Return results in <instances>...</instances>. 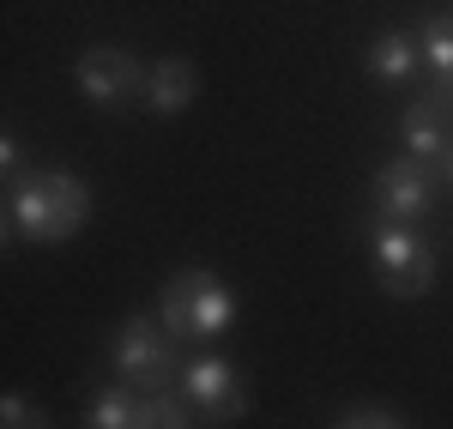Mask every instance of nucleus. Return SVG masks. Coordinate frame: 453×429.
<instances>
[{"label":"nucleus","instance_id":"nucleus-1","mask_svg":"<svg viewBox=\"0 0 453 429\" xmlns=\"http://www.w3.org/2000/svg\"><path fill=\"white\" fill-rule=\"evenodd\" d=\"M91 218V188L67 170H31L6 194V236L12 242H67Z\"/></svg>","mask_w":453,"mask_h":429},{"label":"nucleus","instance_id":"nucleus-2","mask_svg":"<svg viewBox=\"0 0 453 429\" xmlns=\"http://www.w3.org/2000/svg\"><path fill=\"white\" fill-rule=\"evenodd\" d=\"M157 321L175 333L181 351H200V345L224 339L236 326V296L211 266H181L157 296Z\"/></svg>","mask_w":453,"mask_h":429},{"label":"nucleus","instance_id":"nucleus-3","mask_svg":"<svg viewBox=\"0 0 453 429\" xmlns=\"http://www.w3.org/2000/svg\"><path fill=\"white\" fill-rule=\"evenodd\" d=\"M109 363H115V381L134 394H175L188 351L175 345V333L157 315H127L109 339Z\"/></svg>","mask_w":453,"mask_h":429},{"label":"nucleus","instance_id":"nucleus-4","mask_svg":"<svg viewBox=\"0 0 453 429\" xmlns=\"http://www.w3.org/2000/svg\"><path fill=\"white\" fill-rule=\"evenodd\" d=\"M369 266L387 296H429L435 290V242L418 224L369 218Z\"/></svg>","mask_w":453,"mask_h":429},{"label":"nucleus","instance_id":"nucleus-5","mask_svg":"<svg viewBox=\"0 0 453 429\" xmlns=\"http://www.w3.org/2000/svg\"><path fill=\"white\" fill-rule=\"evenodd\" d=\"M145 61L140 55H127V49H115V42H97V49H85L79 61H73V85H79V97L91 109H109V115H121V109L145 103Z\"/></svg>","mask_w":453,"mask_h":429},{"label":"nucleus","instance_id":"nucleus-6","mask_svg":"<svg viewBox=\"0 0 453 429\" xmlns=\"http://www.w3.org/2000/svg\"><path fill=\"white\" fill-rule=\"evenodd\" d=\"M175 394L188 399V411H194L200 424H236V418L248 411L242 375H236V363L218 357V351H188Z\"/></svg>","mask_w":453,"mask_h":429},{"label":"nucleus","instance_id":"nucleus-7","mask_svg":"<svg viewBox=\"0 0 453 429\" xmlns=\"http://www.w3.org/2000/svg\"><path fill=\"white\" fill-rule=\"evenodd\" d=\"M369 200H375V218H393V224H423L429 206H435V170L418 164V157H393L375 170L369 181Z\"/></svg>","mask_w":453,"mask_h":429},{"label":"nucleus","instance_id":"nucleus-8","mask_svg":"<svg viewBox=\"0 0 453 429\" xmlns=\"http://www.w3.org/2000/svg\"><path fill=\"white\" fill-rule=\"evenodd\" d=\"M399 134H405V157H418V164H429V170H448V157H453V103L441 97V91L418 97V103L405 109Z\"/></svg>","mask_w":453,"mask_h":429},{"label":"nucleus","instance_id":"nucleus-9","mask_svg":"<svg viewBox=\"0 0 453 429\" xmlns=\"http://www.w3.org/2000/svg\"><path fill=\"white\" fill-rule=\"evenodd\" d=\"M194 97H200V67H194V61H181V55L151 61V73H145V103H140L145 115L175 121V115L194 109Z\"/></svg>","mask_w":453,"mask_h":429},{"label":"nucleus","instance_id":"nucleus-10","mask_svg":"<svg viewBox=\"0 0 453 429\" xmlns=\"http://www.w3.org/2000/svg\"><path fill=\"white\" fill-rule=\"evenodd\" d=\"M369 79L375 85H411L423 79V49L418 31H381L369 42Z\"/></svg>","mask_w":453,"mask_h":429},{"label":"nucleus","instance_id":"nucleus-11","mask_svg":"<svg viewBox=\"0 0 453 429\" xmlns=\"http://www.w3.org/2000/svg\"><path fill=\"white\" fill-rule=\"evenodd\" d=\"M418 49H423V73L435 79V91L453 103V12L423 19L418 25Z\"/></svg>","mask_w":453,"mask_h":429},{"label":"nucleus","instance_id":"nucleus-12","mask_svg":"<svg viewBox=\"0 0 453 429\" xmlns=\"http://www.w3.org/2000/svg\"><path fill=\"white\" fill-rule=\"evenodd\" d=\"M85 429H145V394L134 387H104V394H91L85 405Z\"/></svg>","mask_w":453,"mask_h":429},{"label":"nucleus","instance_id":"nucleus-13","mask_svg":"<svg viewBox=\"0 0 453 429\" xmlns=\"http://www.w3.org/2000/svg\"><path fill=\"white\" fill-rule=\"evenodd\" d=\"M145 429H194V411L181 394H145Z\"/></svg>","mask_w":453,"mask_h":429},{"label":"nucleus","instance_id":"nucleus-14","mask_svg":"<svg viewBox=\"0 0 453 429\" xmlns=\"http://www.w3.org/2000/svg\"><path fill=\"white\" fill-rule=\"evenodd\" d=\"M0 429H49V418H42L25 394H6L0 399Z\"/></svg>","mask_w":453,"mask_h":429},{"label":"nucleus","instance_id":"nucleus-15","mask_svg":"<svg viewBox=\"0 0 453 429\" xmlns=\"http://www.w3.org/2000/svg\"><path fill=\"white\" fill-rule=\"evenodd\" d=\"M333 429H411V424L393 418V411H381V405H357V411H345Z\"/></svg>","mask_w":453,"mask_h":429},{"label":"nucleus","instance_id":"nucleus-16","mask_svg":"<svg viewBox=\"0 0 453 429\" xmlns=\"http://www.w3.org/2000/svg\"><path fill=\"white\" fill-rule=\"evenodd\" d=\"M0 170H6V181L31 176V164H25V145H19V134H12V127L0 134Z\"/></svg>","mask_w":453,"mask_h":429},{"label":"nucleus","instance_id":"nucleus-17","mask_svg":"<svg viewBox=\"0 0 453 429\" xmlns=\"http://www.w3.org/2000/svg\"><path fill=\"white\" fill-rule=\"evenodd\" d=\"M448 188H453V157H448Z\"/></svg>","mask_w":453,"mask_h":429}]
</instances>
